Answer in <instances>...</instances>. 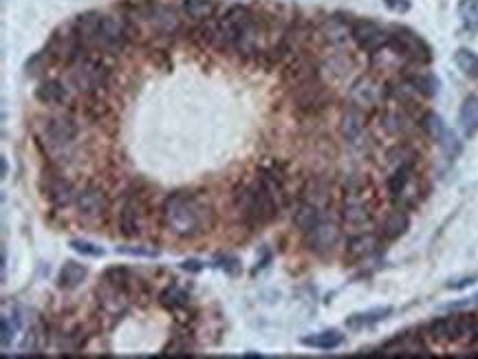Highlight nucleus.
<instances>
[{
    "label": "nucleus",
    "instance_id": "nucleus-19",
    "mask_svg": "<svg viewBox=\"0 0 478 359\" xmlns=\"http://www.w3.org/2000/svg\"><path fill=\"white\" fill-rule=\"evenodd\" d=\"M379 242H382V238L377 234L359 232L349 240V244H346V254H349L351 260H364L379 249Z\"/></svg>",
    "mask_w": 478,
    "mask_h": 359
},
{
    "label": "nucleus",
    "instance_id": "nucleus-27",
    "mask_svg": "<svg viewBox=\"0 0 478 359\" xmlns=\"http://www.w3.org/2000/svg\"><path fill=\"white\" fill-rule=\"evenodd\" d=\"M415 178V163H403V166H397V168H392V174L388 176V194L394 199V197H399V194L403 192V188Z\"/></svg>",
    "mask_w": 478,
    "mask_h": 359
},
{
    "label": "nucleus",
    "instance_id": "nucleus-24",
    "mask_svg": "<svg viewBox=\"0 0 478 359\" xmlns=\"http://www.w3.org/2000/svg\"><path fill=\"white\" fill-rule=\"evenodd\" d=\"M322 34L326 38L328 44L333 46H342L349 42V38H353V25L344 22L342 18H337V15H333V18H328L322 27Z\"/></svg>",
    "mask_w": 478,
    "mask_h": 359
},
{
    "label": "nucleus",
    "instance_id": "nucleus-28",
    "mask_svg": "<svg viewBox=\"0 0 478 359\" xmlns=\"http://www.w3.org/2000/svg\"><path fill=\"white\" fill-rule=\"evenodd\" d=\"M86 273H89V269L84 265L75 263V260H67L60 269V275H58L60 287L62 289H77L82 282H84Z\"/></svg>",
    "mask_w": 478,
    "mask_h": 359
},
{
    "label": "nucleus",
    "instance_id": "nucleus-29",
    "mask_svg": "<svg viewBox=\"0 0 478 359\" xmlns=\"http://www.w3.org/2000/svg\"><path fill=\"white\" fill-rule=\"evenodd\" d=\"M36 100L46 106H56L67 100V89L56 79H44L42 84L36 89Z\"/></svg>",
    "mask_w": 478,
    "mask_h": 359
},
{
    "label": "nucleus",
    "instance_id": "nucleus-51",
    "mask_svg": "<svg viewBox=\"0 0 478 359\" xmlns=\"http://www.w3.org/2000/svg\"><path fill=\"white\" fill-rule=\"evenodd\" d=\"M3 176H7V159L3 157Z\"/></svg>",
    "mask_w": 478,
    "mask_h": 359
},
{
    "label": "nucleus",
    "instance_id": "nucleus-33",
    "mask_svg": "<svg viewBox=\"0 0 478 359\" xmlns=\"http://www.w3.org/2000/svg\"><path fill=\"white\" fill-rule=\"evenodd\" d=\"M183 11L192 20H212V15L217 13V3L214 0H183Z\"/></svg>",
    "mask_w": 478,
    "mask_h": 359
},
{
    "label": "nucleus",
    "instance_id": "nucleus-6",
    "mask_svg": "<svg viewBox=\"0 0 478 359\" xmlns=\"http://www.w3.org/2000/svg\"><path fill=\"white\" fill-rule=\"evenodd\" d=\"M106 77H108L106 67L102 62L93 60V58L79 60L77 67L71 73V79H73V84L77 86V91H84V93H91V91H97L100 86H104Z\"/></svg>",
    "mask_w": 478,
    "mask_h": 359
},
{
    "label": "nucleus",
    "instance_id": "nucleus-18",
    "mask_svg": "<svg viewBox=\"0 0 478 359\" xmlns=\"http://www.w3.org/2000/svg\"><path fill=\"white\" fill-rule=\"evenodd\" d=\"M322 218H324L322 207H318L316 203H311L306 199H302L293 207V225L298 227V232H302V234H309Z\"/></svg>",
    "mask_w": 478,
    "mask_h": 359
},
{
    "label": "nucleus",
    "instance_id": "nucleus-48",
    "mask_svg": "<svg viewBox=\"0 0 478 359\" xmlns=\"http://www.w3.org/2000/svg\"><path fill=\"white\" fill-rule=\"evenodd\" d=\"M476 280H478V275H463V278H458V280L448 282V289H452V291H460V289H465V287L474 285Z\"/></svg>",
    "mask_w": 478,
    "mask_h": 359
},
{
    "label": "nucleus",
    "instance_id": "nucleus-3",
    "mask_svg": "<svg viewBox=\"0 0 478 359\" xmlns=\"http://www.w3.org/2000/svg\"><path fill=\"white\" fill-rule=\"evenodd\" d=\"M254 22V13L245 5H232L219 20V46H236V42Z\"/></svg>",
    "mask_w": 478,
    "mask_h": 359
},
{
    "label": "nucleus",
    "instance_id": "nucleus-1",
    "mask_svg": "<svg viewBox=\"0 0 478 359\" xmlns=\"http://www.w3.org/2000/svg\"><path fill=\"white\" fill-rule=\"evenodd\" d=\"M163 221L174 236L192 238L212 225V209L190 192H174L163 203Z\"/></svg>",
    "mask_w": 478,
    "mask_h": 359
},
{
    "label": "nucleus",
    "instance_id": "nucleus-2",
    "mask_svg": "<svg viewBox=\"0 0 478 359\" xmlns=\"http://www.w3.org/2000/svg\"><path fill=\"white\" fill-rule=\"evenodd\" d=\"M236 205L243 214V221L252 227L265 225L278 214V203L269 194V190L260 181L254 185H243L236 192Z\"/></svg>",
    "mask_w": 478,
    "mask_h": 359
},
{
    "label": "nucleus",
    "instance_id": "nucleus-17",
    "mask_svg": "<svg viewBox=\"0 0 478 359\" xmlns=\"http://www.w3.org/2000/svg\"><path fill=\"white\" fill-rule=\"evenodd\" d=\"M427 333L432 339L443 341V344H450V341H460V315H448V318H439L430 326H427Z\"/></svg>",
    "mask_w": 478,
    "mask_h": 359
},
{
    "label": "nucleus",
    "instance_id": "nucleus-20",
    "mask_svg": "<svg viewBox=\"0 0 478 359\" xmlns=\"http://www.w3.org/2000/svg\"><path fill=\"white\" fill-rule=\"evenodd\" d=\"M100 25H102V13H97V11L79 13L75 25H73L79 44H95L97 42V31H100Z\"/></svg>",
    "mask_w": 478,
    "mask_h": 359
},
{
    "label": "nucleus",
    "instance_id": "nucleus-21",
    "mask_svg": "<svg viewBox=\"0 0 478 359\" xmlns=\"http://www.w3.org/2000/svg\"><path fill=\"white\" fill-rule=\"evenodd\" d=\"M458 128L465 139H472L478 133V97L467 95L458 108Z\"/></svg>",
    "mask_w": 478,
    "mask_h": 359
},
{
    "label": "nucleus",
    "instance_id": "nucleus-14",
    "mask_svg": "<svg viewBox=\"0 0 478 359\" xmlns=\"http://www.w3.org/2000/svg\"><path fill=\"white\" fill-rule=\"evenodd\" d=\"M313 79H318V67H316V62H313L311 58L298 56L285 69V81H287L289 86H293V89L304 86V84H309V81H313Z\"/></svg>",
    "mask_w": 478,
    "mask_h": 359
},
{
    "label": "nucleus",
    "instance_id": "nucleus-37",
    "mask_svg": "<svg viewBox=\"0 0 478 359\" xmlns=\"http://www.w3.org/2000/svg\"><path fill=\"white\" fill-rule=\"evenodd\" d=\"M150 22L159 29V31H174L176 27H179V20H176V15L170 11V9H166V7H159V5H155L153 9H150Z\"/></svg>",
    "mask_w": 478,
    "mask_h": 359
},
{
    "label": "nucleus",
    "instance_id": "nucleus-30",
    "mask_svg": "<svg viewBox=\"0 0 478 359\" xmlns=\"http://www.w3.org/2000/svg\"><path fill=\"white\" fill-rule=\"evenodd\" d=\"M302 344L309 348H318V351H333L344 344V335L340 331H322L316 335H306L302 337Z\"/></svg>",
    "mask_w": 478,
    "mask_h": 359
},
{
    "label": "nucleus",
    "instance_id": "nucleus-7",
    "mask_svg": "<svg viewBox=\"0 0 478 359\" xmlns=\"http://www.w3.org/2000/svg\"><path fill=\"white\" fill-rule=\"evenodd\" d=\"M340 236H342L340 225L322 218L309 234H304V244H306V249L316 252V254H328L335 249V244L340 242Z\"/></svg>",
    "mask_w": 478,
    "mask_h": 359
},
{
    "label": "nucleus",
    "instance_id": "nucleus-43",
    "mask_svg": "<svg viewBox=\"0 0 478 359\" xmlns=\"http://www.w3.org/2000/svg\"><path fill=\"white\" fill-rule=\"evenodd\" d=\"M304 199L311 201V203H316L318 207H324V205L328 203V192H326V188H324L322 183L316 181V183H311V185L306 188Z\"/></svg>",
    "mask_w": 478,
    "mask_h": 359
},
{
    "label": "nucleus",
    "instance_id": "nucleus-22",
    "mask_svg": "<svg viewBox=\"0 0 478 359\" xmlns=\"http://www.w3.org/2000/svg\"><path fill=\"white\" fill-rule=\"evenodd\" d=\"M46 197L49 201H51L53 205L58 207H64V205H69L73 201V188L71 183L67 181V178H62L58 174H49V181H46Z\"/></svg>",
    "mask_w": 478,
    "mask_h": 359
},
{
    "label": "nucleus",
    "instance_id": "nucleus-44",
    "mask_svg": "<svg viewBox=\"0 0 478 359\" xmlns=\"http://www.w3.org/2000/svg\"><path fill=\"white\" fill-rule=\"evenodd\" d=\"M217 267H221V269H225L227 273H238L240 271V263L236 258H232V256H223V258H219L217 260Z\"/></svg>",
    "mask_w": 478,
    "mask_h": 359
},
{
    "label": "nucleus",
    "instance_id": "nucleus-42",
    "mask_svg": "<svg viewBox=\"0 0 478 359\" xmlns=\"http://www.w3.org/2000/svg\"><path fill=\"white\" fill-rule=\"evenodd\" d=\"M69 247L73 252H77L79 256H89V258H102L104 256V249L100 247V244H95L91 240H82V238H75L69 242Z\"/></svg>",
    "mask_w": 478,
    "mask_h": 359
},
{
    "label": "nucleus",
    "instance_id": "nucleus-12",
    "mask_svg": "<svg viewBox=\"0 0 478 359\" xmlns=\"http://www.w3.org/2000/svg\"><path fill=\"white\" fill-rule=\"evenodd\" d=\"M328 100H331V97H328L326 89L320 84L318 79H313V81H309V84L295 89V106L304 112H318V110L326 108Z\"/></svg>",
    "mask_w": 478,
    "mask_h": 359
},
{
    "label": "nucleus",
    "instance_id": "nucleus-9",
    "mask_svg": "<svg viewBox=\"0 0 478 359\" xmlns=\"http://www.w3.org/2000/svg\"><path fill=\"white\" fill-rule=\"evenodd\" d=\"M342 218H344L346 227H351V230H355V232H364L366 227L373 223V209L364 201V197H359L357 192H351V197L344 203Z\"/></svg>",
    "mask_w": 478,
    "mask_h": 359
},
{
    "label": "nucleus",
    "instance_id": "nucleus-40",
    "mask_svg": "<svg viewBox=\"0 0 478 359\" xmlns=\"http://www.w3.org/2000/svg\"><path fill=\"white\" fill-rule=\"evenodd\" d=\"M161 304L166 306V308H181V306H186L188 302H190V296H188V291H183L181 287H176V285H172V287H168L166 291L161 293Z\"/></svg>",
    "mask_w": 478,
    "mask_h": 359
},
{
    "label": "nucleus",
    "instance_id": "nucleus-34",
    "mask_svg": "<svg viewBox=\"0 0 478 359\" xmlns=\"http://www.w3.org/2000/svg\"><path fill=\"white\" fill-rule=\"evenodd\" d=\"M421 128H423V133L430 137L432 141H437V143H441L445 137H448V133H450L448 126H445V122L437 115V112H432V110L423 112Z\"/></svg>",
    "mask_w": 478,
    "mask_h": 359
},
{
    "label": "nucleus",
    "instance_id": "nucleus-11",
    "mask_svg": "<svg viewBox=\"0 0 478 359\" xmlns=\"http://www.w3.org/2000/svg\"><path fill=\"white\" fill-rule=\"evenodd\" d=\"M126 42V25L122 18H117V15H102V25H100V31H97V42L104 51H119V48L124 46Z\"/></svg>",
    "mask_w": 478,
    "mask_h": 359
},
{
    "label": "nucleus",
    "instance_id": "nucleus-46",
    "mask_svg": "<svg viewBox=\"0 0 478 359\" xmlns=\"http://www.w3.org/2000/svg\"><path fill=\"white\" fill-rule=\"evenodd\" d=\"M188 348H190L188 339H186V337H176V339H172L170 344L166 346V353H170V355H181V353H188Z\"/></svg>",
    "mask_w": 478,
    "mask_h": 359
},
{
    "label": "nucleus",
    "instance_id": "nucleus-39",
    "mask_svg": "<svg viewBox=\"0 0 478 359\" xmlns=\"http://www.w3.org/2000/svg\"><path fill=\"white\" fill-rule=\"evenodd\" d=\"M18 329H20V318L18 315H11V318L5 315L3 318V322H0V346H3V351H9Z\"/></svg>",
    "mask_w": 478,
    "mask_h": 359
},
{
    "label": "nucleus",
    "instance_id": "nucleus-49",
    "mask_svg": "<svg viewBox=\"0 0 478 359\" xmlns=\"http://www.w3.org/2000/svg\"><path fill=\"white\" fill-rule=\"evenodd\" d=\"M384 5L390 11H394V13H406V11H410V3H408V0H384Z\"/></svg>",
    "mask_w": 478,
    "mask_h": 359
},
{
    "label": "nucleus",
    "instance_id": "nucleus-36",
    "mask_svg": "<svg viewBox=\"0 0 478 359\" xmlns=\"http://www.w3.org/2000/svg\"><path fill=\"white\" fill-rule=\"evenodd\" d=\"M454 64L463 75L478 79V53L470 51V48H465V46H460L454 53Z\"/></svg>",
    "mask_w": 478,
    "mask_h": 359
},
{
    "label": "nucleus",
    "instance_id": "nucleus-25",
    "mask_svg": "<svg viewBox=\"0 0 478 359\" xmlns=\"http://www.w3.org/2000/svg\"><path fill=\"white\" fill-rule=\"evenodd\" d=\"M382 126L386 128V133L390 135H406L412 122H410V110L397 106V108H388L382 115Z\"/></svg>",
    "mask_w": 478,
    "mask_h": 359
},
{
    "label": "nucleus",
    "instance_id": "nucleus-8",
    "mask_svg": "<svg viewBox=\"0 0 478 359\" xmlns=\"http://www.w3.org/2000/svg\"><path fill=\"white\" fill-rule=\"evenodd\" d=\"M353 40L366 53H375L390 42V34L373 20H357L353 22Z\"/></svg>",
    "mask_w": 478,
    "mask_h": 359
},
{
    "label": "nucleus",
    "instance_id": "nucleus-13",
    "mask_svg": "<svg viewBox=\"0 0 478 359\" xmlns=\"http://www.w3.org/2000/svg\"><path fill=\"white\" fill-rule=\"evenodd\" d=\"M77 137V126L67 119V117H58V119H49V124L44 126V139L51 148L64 150L75 141Z\"/></svg>",
    "mask_w": 478,
    "mask_h": 359
},
{
    "label": "nucleus",
    "instance_id": "nucleus-16",
    "mask_svg": "<svg viewBox=\"0 0 478 359\" xmlns=\"http://www.w3.org/2000/svg\"><path fill=\"white\" fill-rule=\"evenodd\" d=\"M366 110H361L357 106H351L346 108L344 117H342V135L346 141L351 143H359L361 141V135H364L366 130Z\"/></svg>",
    "mask_w": 478,
    "mask_h": 359
},
{
    "label": "nucleus",
    "instance_id": "nucleus-50",
    "mask_svg": "<svg viewBox=\"0 0 478 359\" xmlns=\"http://www.w3.org/2000/svg\"><path fill=\"white\" fill-rule=\"evenodd\" d=\"M181 269H183V271H190V273H199V271L203 269V263H199V260L190 258V260H183V263H181Z\"/></svg>",
    "mask_w": 478,
    "mask_h": 359
},
{
    "label": "nucleus",
    "instance_id": "nucleus-47",
    "mask_svg": "<svg viewBox=\"0 0 478 359\" xmlns=\"http://www.w3.org/2000/svg\"><path fill=\"white\" fill-rule=\"evenodd\" d=\"M46 53H49V51H46ZM46 53H38V56H34V58H31V60L27 62V73H29V75H36V73L42 71V60H46Z\"/></svg>",
    "mask_w": 478,
    "mask_h": 359
},
{
    "label": "nucleus",
    "instance_id": "nucleus-15",
    "mask_svg": "<svg viewBox=\"0 0 478 359\" xmlns=\"http://www.w3.org/2000/svg\"><path fill=\"white\" fill-rule=\"evenodd\" d=\"M427 346L423 344V337L417 333H403L392 337L388 344L382 348L384 355H423Z\"/></svg>",
    "mask_w": 478,
    "mask_h": 359
},
{
    "label": "nucleus",
    "instance_id": "nucleus-5",
    "mask_svg": "<svg viewBox=\"0 0 478 359\" xmlns=\"http://www.w3.org/2000/svg\"><path fill=\"white\" fill-rule=\"evenodd\" d=\"M386 97H388V89L382 84V81L370 77V75L359 77L353 84V91H351L353 106L361 108V110L377 108L379 104L386 100Z\"/></svg>",
    "mask_w": 478,
    "mask_h": 359
},
{
    "label": "nucleus",
    "instance_id": "nucleus-41",
    "mask_svg": "<svg viewBox=\"0 0 478 359\" xmlns=\"http://www.w3.org/2000/svg\"><path fill=\"white\" fill-rule=\"evenodd\" d=\"M388 161L392 163V168L403 166V163H417V150L408 143H399L397 148L388 152Z\"/></svg>",
    "mask_w": 478,
    "mask_h": 359
},
{
    "label": "nucleus",
    "instance_id": "nucleus-23",
    "mask_svg": "<svg viewBox=\"0 0 478 359\" xmlns=\"http://www.w3.org/2000/svg\"><path fill=\"white\" fill-rule=\"evenodd\" d=\"M408 227H410V218L403 211V207L392 209L390 214L384 218V223H382V238L397 240V238H401L408 232Z\"/></svg>",
    "mask_w": 478,
    "mask_h": 359
},
{
    "label": "nucleus",
    "instance_id": "nucleus-45",
    "mask_svg": "<svg viewBox=\"0 0 478 359\" xmlns=\"http://www.w3.org/2000/svg\"><path fill=\"white\" fill-rule=\"evenodd\" d=\"M117 254L124 256H143V258H157L159 252L155 249H141V247H117Z\"/></svg>",
    "mask_w": 478,
    "mask_h": 359
},
{
    "label": "nucleus",
    "instance_id": "nucleus-31",
    "mask_svg": "<svg viewBox=\"0 0 478 359\" xmlns=\"http://www.w3.org/2000/svg\"><path fill=\"white\" fill-rule=\"evenodd\" d=\"M392 313V306H379V308H370V311H366V313H355V315H351L349 320H346V326H349V329H364V326H373V324H377V322H382V320H386L388 315Z\"/></svg>",
    "mask_w": 478,
    "mask_h": 359
},
{
    "label": "nucleus",
    "instance_id": "nucleus-26",
    "mask_svg": "<svg viewBox=\"0 0 478 359\" xmlns=\"http://www.w3.org/2000/svg\"><path fill=\"white\" fill-rule=\"evenodd\" d=\"M119 227H122V234L128 236V238L139 234V203H137L135 197L126 199V203L122 205Z\"/></svg>",
    "mask_w": 478,
    "mask_h": 359
},
{
    "label": "nucleus",
    "instance_id": "nucleus-38",
    "mask_svg": "<svg viewBox=\"0 0 478 359\" xmlns=\"http://www.w3.org/2000/svg\"><path fill=\"white\" fill-rule=\"evenodd\" d=\"M258 181L269 190V194L276 199V203H278L280 207H283V205L287 203L285 185H283V181H280V178H278L276 174H271V172H260V178H258Z\"/></svg>",
    "mask_w": 478,
    "mask_h": 359
},
{
    "label": "nucleus",
    "instance_id": "nucleus-32",
    "mask_svg": "<svg viewBox=\"0 0 478 359\" xmlns=\"http://www.w3.org/2000/svg\"><path fill=\"white\" fill-rule=\"evenodd\" d=\"M458 18L463 31L470 36L478 34V0H458Z\"/></svg>",
    "mask_w": 478,
    "mask_h": 359
},
{
    "label": "nucleus",
    "instance_id": "nucleus-4",
    "mask_svg": "<svg viewBox=\"0 0 478 359\" xmlns=\"http://www.w3.org/2000/svg\"><path fill=\"white\" fill-rule=\"evenodd\" d=\"M390 38L399 44V48L406 53V58H408L410 62L427 64V62L432 60L430 44H427L419 34H415L412 29H408V27H392Z\"/></svg>",
    "mask_w": 478,
    "mask_h": 359
},
{
    "label": "nucleus",
    "instance_id": "nucleus-35",
    "mask_svg": "<svg viewBox=\"0 0 478 359\" xmlns=\"http://www.w3.org/2000/svg\"><path fill=\"white\" fill-rule=\"evenodd\" d=\"M406 79L415 86L423 97H434L439 93V79L432 73L425 71H417V73H408Z\"/></svg>",
    "mask_w": 478,
    "mask_h": 359
},
{
    "label": "nucleus",
    "instance_id": "nucleus-10",
    "mask_svg": "<svg viewBox=\"0 0 478 359\" xmlns=\"http://www.w3.org/2000/svg\"><path fill=\"white\" fill-rule=\"evenodd\" d=\"M77 211H79V216L82 218H86V221H97V218H102L106 214V209H108V199H106V194L100 190V188H95V185H89L84 188L82 192H77Z\"/></svg>",
    "mask_w": 478,
    "mask_h": 359
}]
</instances>
